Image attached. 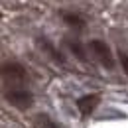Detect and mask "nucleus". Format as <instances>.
I'll list each match as a JSON object with an SVG mask.
<instances>
[{"instance_id":"obj_5","label":"nucleus","mask_w":128,"mask_h":128,"mask_svg":"<svg viewBox=\"0 0 128 128\" xmlns=\"http://www.w3.org/2000/svg\"><path fill=\"white\" fill-rule=\"evenodd\" d=\"M77 108L83 116H91L93 112L96 110V106L100 104V95H96V93H91V95H83L77 98Z\"/></svg>"},{"instance_id":"obj_4","label":"nucleus","mask_w":128,"mask_h":128,"mask_svg":"<svg viewBox=\"0 0 128 128\" xmlns=\"http://www.w3.org/2000/svg\"><path fill=\"white\" fill-rule=\"evenodd\" d=\"M36 46L42 49V53H46L51 61H55V63H59V65H65V55H63V53H61L57 48H55L51 42H49L46 36L36 38Z\"/></svg>"},{"instance_id":"obj_7","label":"nucleus","mask_w":128,"mask_h":128,"mask_svg":"<svg viewBox=\"0 0 128 128\" xmlns=\"http://www.w3.org/2000/svg\"><path fill=\"white\" fill-rule=\"evenodd\" d=\"M65 46L69 48V51L73 53V57H77L79 61L87 63L89 61V55H87V48L81 44L79 40H65Z\"/></svg>"},{"instance_id":"obj_8","label":"nucleus","mask_w":128,"mask_h":128,"mask_svg":"<svg viewBox=\"0 0 128 128\" xmlns=\"http://www.w3.org/2000/svg\"><path fill=\"white\" fill-rule=\"evenodd\" d=\"M36 124H38V128H61V124L57 120H53L48 112L36 114Z\"/></svg>"},{"instance_id":"obj_6","label":"nucleus","mask_w":128,"mask_h":128,"mask_svg":"<svg viewBox=\"0 0 128 128\" xmlns=\"http://www.w3.org/2000/svg\"><path fill=\"white\" fill-rule=\"evenodd\" d=\"M59 16H61V20L65 22V26L71 28V30H75V32H83V30L87 28V20L81 16L79 12H67V10H61Z\"/></svg>"},{"instance_id":"obj_3","label":"nucleus","mask_w":128,"mask_h":128,"mask_svg":"<svg viewBox=\"0 0 128 128\" xmlns=\"http://www.w3.org/2000/svg\"><path fill=\"white\" fill-rule=\"evenodd\" d=\"M87 49L95 55L96 61L102 65V67H106V69H114L112 49H110V46H108L106 42H102V40H91L89 46H87Z\"/></svg>"},{"instance_id":"obj_2","label":"nucleus","mask_w":128,"mask_h":128,"mask_svg":"<svg viewBox=\"0 0 128 128\" xmlns=\"http://www.w3.org/2000/svg\"><path fill=\"white\" fill-rule=\"evenodd\" d=\"M4 98L18 110H28L34 104V93L26 87H8L4 91Z\"/></svg>"},{"instance_id":"obj_9","label":"nucleus","mask_w":128,"mask_h":128,"mask_svg":"<svg viewBox=\"0 0 128 128\" xmlns=\"http://www.w3.org/2000/svg\"><path fill=\"white\" fill-rule=\"evenodd\" d=\"M118 61H120L122 71L126 73V77H128V53L126 51H118Z\"/></svg>"},{"instance_id":"obj_1","label":"nucleus","mask_w":128,"mask_h":128,"mask_svg":"<svg viewBox=\"0 0 128 128\" xmlns=\"http://www.w3.org/2000/svg\"><path fill=\"white\" fill-rule=\"evenodd\" d=\"M0 81L8 87H22L28 81V69L18 61L0 63Z\"/></svg>"}]
</instances>
